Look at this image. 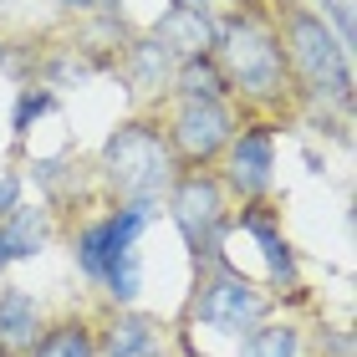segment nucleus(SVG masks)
<instances>
[{
    "label": "nucleus",
    "instance_id": "1",
    "mask_svg": "<svg viewBox=\"0 0 357 357\" xmlns=\"http://www.w3.org/2000/svg\"><path fill=\"white\" fill-rule=\"evenodd\" d=\"M102 164L112 174V184L123 194H133L138 204H149V194H158L169 184V143L153 133V128H118L102 149Z\"/></svg>",
    "mask_w": 357,
    "mask_h": 357
},
{
    "label": "nucleus",
    "instance_id": "2",
    "mask_svg": "<svg viewBox=\"0 0 357 357\" xmlns=\"http://www.w3.org/2000/svg\"><path fill=\"white\" fill-rule=\"evenodd\" d=\"M220 52H225V72H230V82L240 92H250V97H281L286 92L281 52H275V41L261 26L230 21L220 31Z\"/></svg>",
    "mask_w": 357,
    "mask_h": 357
},
{
    "label": "nucleus",
    "instance_id": "3",
    "mask_svg": "<svg viewBox=\"0 0 357 357\" xmlns=\"http://www.w3.org/2000/svg\"><path fill=\"white\" fill-rule=\"evenodd\" d=\"M291 56H296V72L306 77V87L347 97V87H352L347 52L332 41V31L317 15H291Z\"/></svg>",
    "mask_w": 357,
    "mask_h": 357
},
{
    "label": "nucleus",
    "instance_id": "4",
    "mask_svg": "<svg viewBox=\"0 0 357 357\" xmlns=\"http://www.w3.org/2000/svg\"><path fill=\"white\" fill-rule=\"evenodd\" d=\"M174 220H178V230H184L189 250L209 255L215 250V235H220V220H225L220 189L209 184V178H184V184L174 189Z\"/></svg>",
    "mask_w": 357,
    "mask_h": 357
},
{
    "label": "nucleus",
    "instance_id": "5",
    "mask_svg": "<svg viewBox=\"0 0 357 357\" xmlns=\"http://www.w3.org/2000/svg\"><path fill=\"white\" fill-rule=\"evenodd\" d=\"M261 312H266V296L250 291L240 275H215V281L204 286V296H199V317L215 332H245V327L261 321Z\"/></svg>",
    "mask_w": 357,
    "mask_h": 357
},
{
    "label": "nucleus",
    "instance_id": "6",
    "mask_svg": "<svg viewBox=\"0 0 357 357\" xmlns=\"http://www.w3.org/2000/svg\"><path fill=\"white\" fill-rule=\"evenodd\" d=\"M225 138H230V112L220 102H184L174 123V143L178 153L194 158V164H204V158H215L225 149Z\"/></svg>",
    "mask_w": 357,
    "mask_h": 357
},
{
    "label": "nucleus",
    "instance_id": "7",
    "mask_svg": "<svg viewBox=\"0 0 357 357\" xmlns=\"http://www.w3.org/2000/svg\"><path fill=\"white\" fill-rule=\"evenodd\" d=\"M143 225H149V204H133V209H123L118 220L87 230V235H82V266H87L92 275H107L112 255H118V250H133V240H138Z\"/></svg>",
    "mask_w": 357,
    "mask_h": 357
},
{
    "label": "nucleus",
    "instance_id": "8",
    "mask_svg": "<svg viewBox=\"0 0 357 357\" xmlns=\"http://www.w3.org/2000/svg\"><path fill=\"white\" fill-rule=\"evenodd\" d=\"M158 46H164V52L189 56V61H199L209 46H215V26L204 21V10H194V6H174L164 21H158Z\"/></svg>",
    "mask_w": 357,
    "mask_h": 357
},
{
    "label": "nucleus",
    "instance_id": "9",
    "mask_svg": "<svg viewBox=\"0 0 357 357\" xmlns=\"http://www.w3.org/2000/svg\"><path fill=\"white\" fill-rule=\"evenodd\" d=\"M230 169H235V184L250 189V194H261L271 184V133L266 128H250V133L235 143Z\"/></svg>",
    "mask_w": 357,
    "mask_h": 357
},
{
    "label": "nucleus",
    "instance_id": "10",
    "mask_svg": "<svg viewBox=\"0 0 357 357\" xmlns=\"http://www.w3.org/2000/svg\"><path fill=\"white\" fill-rule=\"evenodd\" d=\"M41 240H46V220L36 209H10V220L0 225V266L21 261V255H36Z\"/></svg>",
    "mask_w": 357,
    "mask_h": 357
},
{
    "label": "nucleus",
    "instance_id": "11",
    "mask_svg": "<svg viewBox=\"0 0 357 357\" xmlns=\"http://www.w3.org/2000/svg\"><path fill=\"white\" fill-rule=\"evenodd\" d=\"M36 342V306L21 291H6L0 296V347H26Z\"/></svg>",
    "mask_w": 357,
    "mask_h": 357
},
{
    "label": "nucleus",
    "instance_id": "12",
    "mask_svg": "<svg viewBox=\"0 0 357 357\" xmlns=\"http://www.w3.org/2000/svg\"><path fill=\"white\" fill-rule=\"evenodd\" d=\"M153 352V321L149 317H128L112 327V342H107V357H143Z\"/></svg>",
    "mask_w": 357,
    "mask_h": 357
},
{
    "label": "nucleus",
    "instance_id": "13",
    "mask_svg": "<svg viewBox=\"0 0 357 357\" xmlns=\"http://www.w3.org/2000/svg\"><path fill=\"white\" fill-rule=\"evenodd\" d=\"M245 230L261 240V250H266V261H271V275L291 281V275H296V266H291V250H286V240L275 235V225H271L266 215H250V220H245Z\"/></svg>",
    "mask_w": 357,
    "mask_h": 357
},
{
    "label": "nucleus",
    "instance_id": "14",
    "mask_svg": "<svg viewBox=\"0 0 357 357\" xmlns=\"http://www.w3.org/2000/svg\"><path fill=\"white\" fill-rule=\"evenodd\" d=\"M178 87H184V97H189V102H215V97H220V72H215V67H209V61L199 56V61H189V67H184Z\"/></svg>",
    "mask_w": 357,
    "mask_h": 357
},
{
    "label": "nucleus",
    "instance_id": "15",
    "mask_svg": "<svg viewBox=\"0 0 357 357\" xmlns=\"http://www.w3.org/2000/svg\"><path fill=\"white\" fill-rule=\"evenodd\" d=\"M36 357H97V347H92V337L82 327H61L36 347Z\"/></svg>",
    "mask_w": 357,
    "mask_h": 357
},
{
    "label": "nucleus",
    "instance_id": "16",
    "mask_svg": "<svg viewBox=\"0 0 357 357\" xmlns=\"http://www.w3.org/2000/svg\"><path fill=\"white\" fill-rule=\"evenodd\" d=\"M240 357H296V332H286V327H266V332H255L245 352Z\"/></svg>",
    "mask_w": 357,
    "mask_h": 357
},
{
    "label": "nucleus",
    "instance_id": "17",
    "mask_svg": "<svg viewBox=\"0 0 357 357\" xmlns=\"http://www.w3.org/2000/svg\"><path fill=\"white\" fill-rule=\"evenodd\" d=\"M107 286H112V296H138V250H118L112 255V266H107Z\"/></svg>",
    "mask_w": 357,
    "mask_h": 357
},
{
    "label": "nucleus",
    "instance_id": "18",
    "mask_svg": "<svg viewBox=\"0 0 357 357\" xmlns=\"http://www.w3.org/2000/svg\"><path fill=\"white\" fill-rule=\"evenodd\" d=\"M46 107H52V97H26V102H21V112H15V128L26 133V128H31V118H41Z\"/></svg>",
    "mask_w": 357,
    "mask_h": 357
},
{
    "label": "nucleus",
    "instance_id": "19",
    "mask_svg": "<svg viewBox=\"0 0 357 357\" xmlns=\"http://www.w3.org/2000/svg\"><path fill=\"white\" fill-rule=\"evenodd\" d=\"M0 209H15V178H0Z\"/></svg>",
    "mask_w": 357,
    "mask_h": 357
},
{
    "label": "nucleus",
    "instance_id": "20",
    "mask_svg": "<svg viewBox=\"0 0 357 357\" xmlns=\"http://www.w3.org/2000/svg\"><path fill=\"white\" fill-rule=\"evenodd\" d=\"M56 6H97V0H56Z\"/></svg>",
    "mask_w": 357,
    "mask_h": 357
},
{
    "label": "nucleus",
    "instance_id": "21",
    "mask_svg": "<svg viewBox=\"0 0 357 357\" xmlns=\"http://www.w3.org/2000/svg\"><path fill=\"white\" fill-rule=\"evenodd\" d=\"M184 6H194V10H199V6H204V0H184Z\"/></svg>",
    "mask_w": 357,
    "mask_h": 357
}]
</instances>
